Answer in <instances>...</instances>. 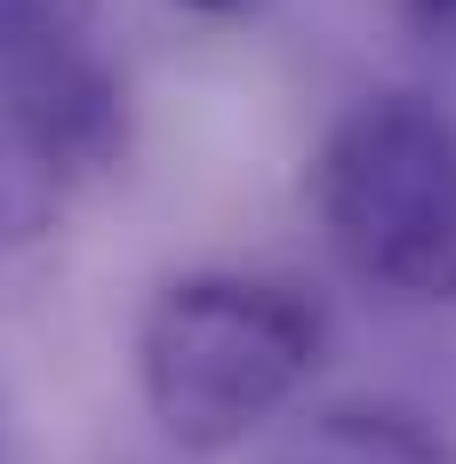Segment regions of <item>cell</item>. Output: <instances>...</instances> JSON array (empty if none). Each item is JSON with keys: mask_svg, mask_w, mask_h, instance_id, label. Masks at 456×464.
<instances>
[{"mask_svg": "<svg viewBox=\"0 0 456 464\" xmlns=\"http://www.w3.org/2000/svg\"><path fill=\"white\" fill-rule=\"evenodd\" d=\"M89 16H96V0H0V64L81 41Z\"/></svg>", "mask_w": 456, "mask_h": 464, "instance_id": "8992f818", "label": "cell"}, {"mask_svg": "<svg viewBox=\"0 0 456 464\" xmlns=\"http://www.w3.org/2000/svg\"><path fill=\"white\" fill-rule=\"evenodd\" d=\"M56 225H64V177L0 129V313L41 280Z\"/></svg>", "mask_w": 456, "mask_h": 464, "instance_id": "5b68a950", "label": "cell"}, {"mask_svg": "<svg viewBox=\"0 0 456 464\" xmlns=\"http://www.w3.org/2000/svg\"><path fill=\"white\" fill-rule=\"evenodd\" d=\"M0 96H8V121L0 129L24 144L33 160H48L64 185L112 169L121 144H129V96H121V81L81 41L0 64Z\"/></svg>", "mask_w": 456, "mask_h": 464, "instance_id": "3957f363", "label": "cell"}, {"mask_svg": "<svg viewBox=\"0 0 456 464\" xmlns=\"http://www.w3.org/2000/svg\"><path fill=\"white\" fill-rule=\"evenodd\" d=\"M313 208L361 280L456 304V121H441L424 96H361L328 129Z\"/></svg>", "mask_w": 456, "mask_h": 464, "instance_id": "7a4b0ae2", "label": "cell"}, {"mask_svg": "<svg viewBox=\"0 0 456 464\" xmlns=\"http://www.w3.org/2000/svg\"><path fill=\"white\" fill-rule=\"evenodd\" d=\"M177 8H200V16H240L248 0H177Z\"/></svg>", "mask_w": 456, "mask_h": 464, "instance_id": "ba28073f", "label": "cell"}, {"mask_svg": "<svg viewBox=\"0 0 456 464\" xmlns=\"http://www.w3.org/2000/svg\"><path fill=\"white\" fill-rule=\"evenodd\" d=\"M273 464H456V440L441 432V424L409 417V409L353 401V409L305 417L273 449Z\"/></svg>", "mask_w": 456, "mask_h": 464, "instance_id": "277c9868", "label": "cell"}, {"mask_svg": "<svg viewBox=\"0 0 456 464\" xmlns=\"http://www.w3.org/2000/svg\"><path fill=\"white\" fill-rule=\"evenodd\" d=\"M409 16L424 33H456V0H409Z\"/></svg>", "mask_w": 456, "mask_h": 464, "instance_id": "52a82bcc", "label": "cell"}, {"mask_svg": "<svg viewBox=\"0 0 456 464\" xmlns=\"http://www.w3.org/2000/svg\"><path fill=\"white\" fill-rule=\"evenodd\" d=\"M320 344L328 328L296 288L248 273H184L137 321V384L177 449L225 457L305 392Z\"/></svg>", "mask_w": 456, "mask_h": 464, "instance_id": "6da1fadb", "label": "cell"}]
</instances>
